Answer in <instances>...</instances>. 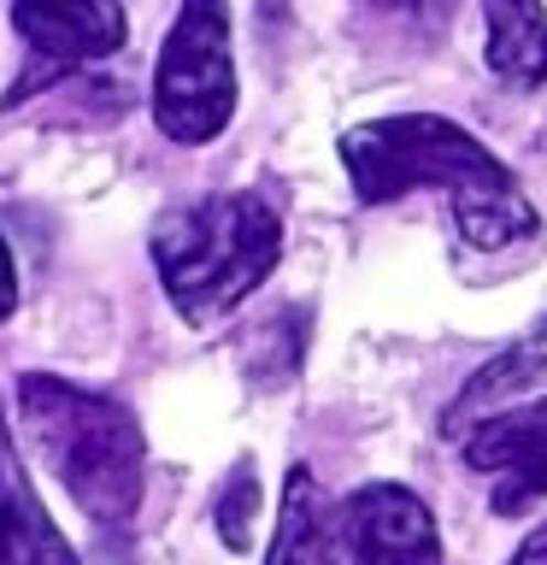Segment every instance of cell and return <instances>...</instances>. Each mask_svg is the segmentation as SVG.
I'll use <instances>...</instances> for the list:
<instances>
[{
  "label": "cell",
  "instance_id": "cell-13",
  "mask_svg": "<svg viewBox=\"0 0 547 565\" xmlns=\"http://www.w3.org/2000/svg\"><path fill=\"white\" fill-rule=\"evenodd\" d=\"M365 7L395 12V18H406V24H448L453 0H365Z\"/></svg>",
  "mask_w": 547,
  "mask_h": 565
},
{
  "label": "cell",
  "instance_id": "cell-10",
  "mask_svg": "<svg viewBox=\"0 0 547 565\" xmlns=\"http://www.w3.org/2000/svg\"><path fill=\"white\" fill-rule=\"evenodd\" d=\"M547 383V318L529 335H518L506 353H494V360L476 371V377L453 395V406L441 413V430L459 436L471 418H483V413H501L506 401H518L529 395V388H541Z\"/></svg>",
  "mask_w": 547,
  "mask_h": 565
},
{
  "label": "cell",
  "instance_id": "cell-14",
  "mask_svg": "<svg viewBox=\"0 0 547 565\" xmlns=\"http://www.w3.org/2000/svg\"><path fill=\"white\" fill-rule=\"evenodd\" d=\"M18 312V265H12V247L0 236V318Z\"/></svg>",
  "mask_w": 547,
  "mask_h": 565
},
{
  "label": "cell",
  "instance_id": "cell-6",
  "mask_svg": "<svg viewBox=\"0 0 547 565\" xmlns=\"http://www.w3.org/2000/svg\"><path fill=\"white\" fill-rule=\"evenodd\" d=\"M471 471L489 477V507L501 519H518L547 494V395L529 406H501V413L471 418L453 436Z\"/></svg>",
  "mask_w": 547,
  "mask_h": 565
},
{
  "label": "cell",
  "instance_id": "cell-1",
  "mask_svg": "<svg viewBox=\"0 0 547 565\" xmlns=\"http://www.w3.org/2000/svg\"><path fill=\"white\" fill-rule=\"evenodd\" d=\"M342 166L365 206L400 201L412 189H441L453 230L483 254L536 236V206L524 201L518 177L453 118L395 113V118L353 124L342 136Z\"/></svg>",
  "mask_w": 547,
  "mask_h": 565
},
{
  "label": "cell",
  "instance_id": "cell-12",
  "mask_svg": "<svg viewBox=\"0 0 547 565\" xmlns=\"http://www.w3.org/2000/svg\"><path fill=\"white\" fill-rule=\"evenodd\" d=\"M212 519H218V536H224L229 554H247V542H254V519H259V477H254L247 459L224 477L218 501H212Z\"/></svg>",
  "mask_w": 547,
  "mask_h": 565
},
{
  "label": "cell",
  "instance_id": "cell-15",
  "mask_svg": "<svg viewBox=\"0 0 547 565\" xmlns=\"http://www.w3.org/2000/svg\"><path fill=\"white\" fill-rule=\"evenodd\" d=\"M512 565H547V519H541V524L524 536V547L512 554Z\"/></svg>",
  "mask_w": 547,
  "mask_h": 565
},
{
  "label": "cell",
  "instance_id": "cell-9",
  "mask_svg": "<svg viewBox=\"0 0 547 565\" xmlns=\"http://www.w3.org/2000/svg\"><path fill=\"white\" fill-rule=\"evenodd\" d=\"M342 559V524L324 483L312 477V466H294L282 477V507L271 530V554L265 565H335Z\"/></svg>",
  "mask_w": 547,
  "mask_h": 565
},
{
  "label": "cell",
  "instance_id": "cell-2",
  "mask_svg": "<svg viewBox=\"0 0 547 565\" xmlns=\"http://www.w3.org/2000/svg\"><path fill=\"white\" fill-rule=\"evenodd\" d=\"M18 430L83 519H95L100 530L136 519L141 489H148V436L124 401L53 377V371H24Z\"/></svg>",
  "mask_w": 547,
  "mask_h": 565
},
{
  "label": "cell",
  "instance_id": "cell-4",
  "mask_svg": "<svg viewBox=\"0 0 547 565\" xmlns=\"http://www.w3.org/2000/svg\"><path fill=\"white\" fill-rule=\"evenodd\" d=\"M236 118V53L224 0H183L153 65V124L183 148L218 141Z\"/></svg>",
  "mask_w": 547,
  "mask_h": 565
},
{
  "label": "cell",
  "instance_id": "cell-5",
  "mask_svg": "<svg viewBox=\"0 0 547 565\" xmlns=\"http://www.w3.org/2000/svg\"><path fill=\"white\" fill-rule=\"evenodd\" d=\"M12 30L30 47V71L12 83V100H24L42 83H60L95 60H112L124 35H130L118 0H12Z\"/></svg>",
  "mask_w": 547,
  "mask_h": 565
},
{
  "label": "cell",
  "instance_id": "cell-8",
  "mask_svg": "<svg viewBox=\"0 0 547 565\" xmlns=\"http://www.w3.org/2000/svg\"><path fill=\"white\" fill-rule=\"evenodd\" d=\"M0 565H77V547L47 519L24 459L12 448L7 413H0Z\"/></svg>",
  "mask_w": 547,
  "mask_h": 565
},
{
  "label": "cell",
  "instance_id": "cell-3",
  "mask_svg": "<svg viewBox=\"0 0 547 565\" xmlns=\"http://www.w3.org/2000/svg\"><path fill=\"white\" fill-rule=\"evenodd\" d=\"M282 259V218L254 189L206 194L159 218L153 230V265L165 282L171 307L189 324H218L236 312Z\"/></svg>",
  "mask_w": 547,
  "mask_h": 565
},
{
  "label": "cell",
  "instance_id": "cell-11",
  "mask_svg": "<svg viewBox=\"0 0 547 565\" xmlns=\"http://www.w3.org/2000/svg\"><path fill=\"white\" fill-rule=\"evenodd\" d=\"M489 24V71L501 83L536 88L547 83V7L541 0H483Z\"/></svg>",
  "mask_w": 547,
  "mask_h": 565
},
{
  "label": "cell",
  "instance_id": "cell-7",
  "mask_svg": "<svg viewBox=\"0 0 547 565\" xmlns=\"http://www.w3.org/2000/svg\"><path fill=\"white\" fill-rule=\"evenodd\" d=\"M335 524L353 565H441V530L406 483L353 489Z\"/></svg>",
  "mask_w": 547,
  "mask_h": 565
}]
</instances>
